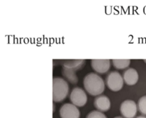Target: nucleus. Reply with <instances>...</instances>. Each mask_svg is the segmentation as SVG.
Instances as JSON below:
<instances>
[{
	"mask_svg": "<svg viewBox=\"0 0 146 118\" xmlns=\"http://www.w3.org/2000/svg\"><path fill=\"white\" fill-rule=\"evenodd\" d=\"M111 100L106 95H99L94 100V106L100 112H106L111 108Z\"/></svg>",
	"mask_w": 146,
	"mask_h": 118,
	"instance_id": "8",
	"label": "nucleus"
},
{
	"mask_svg": "<svg viewBox=\"0 0 146 118\" xmlns=\"http://www.w3.org/2000/svg\"><path fill=\"white\" fill-rule=\"evenodd\" d=\"M113 65L117 69H125L131 63L130 59H113Z\"/></svg>",
	"mask_w": 146,
	"mask_h": 118,
	"instance_id": "12",
	"label": "nucleus"
},
{
	"mask_svg": "<svg viewBox=\"0 0 146 118\" xmlns=\"http://www.w3.org/2000/svg\"><path fill=\"white\" fill-rule=\"evenodd\" d=\"M69 91L68 84L61 77L53 78V100L54 102H60L67 97Z\"/></svg>",
	"mask_w": 146,
	"mask_h": 118,
	"instance_id": "2",
	"label": "nucleus"
},
{
	"mask_svg": "<svg viewBox=\"0 0 146 118\" xmlns=\"http://www.w3.org/2000/svg\"><path fill=\"white\" fill-rule=\"evenodd\" d=\"M60 116L61 118H80V111L76 105L66 103L60 108Z\"/></svg>",
	"mask_w": 146,
	"mask_h": 118,
	"instance_id": "6",
	"label": "nucleus"
},
{
	"mask_svg": "<svg viewBox=\"0 0 146 118\" xmlns=\"http://www.w3.org/2000/svg\"><path fill=\"white\" fill-rule=\"evenodd\" d=\"M91 67L96 72L104 74L108 71L111 67L109 59H92L91 61Z\"/></svg>",
	"mask_w": 146,
	"mask_h": 118,
	"instance_id": "7",
	"label": "nucleus"
},
{
	"mask_svg": "<svg viewBox=\"0 0 146 118\" xmlns=\"http://www.w3.org/2000/svg\"><path fill=\"white\" fill-rule=\"evenodd\" d=\"M62 75L65 78H66L68 82H71V84L76 85L78 82V79L76 75V71L70 68H62Z\"/></svg>",
	"mask_w": 146,
	"mask_h": 118,
	"instance_id": "11",
	"label": "nucleus"
},
{
	"mask_svg": "<svg viewBox=\"0 0 146 118\" xmlns=\"http://www.w3.org/2000/svg\"><path fill=\"white\" fill-rule=\"evenodd\" d=\"M139 75L134 68H128L123 73V80L128 85H134L138 82Z\"/></svg>",
	"mask_w": 146,
	"mask_h": 118,
	"instance_id": "9",
	"label": "nucleus"
},
{
	"mask_svg": "<svg viewBox=\"0 0 146 118\" xmlns=\"http://www.w3.org/2000/svg\"><path fill=\"white\" fill-rule=\"evenodd\" d=\"M84 86L86 90L93 96L101 95L105 90L103 78L94 73H90L84 77Z\"/></svg>",
	"mask_w": 146,
	"mask_h": 118,
	"instance_id": "1",
	"label": "nucleus"
},
{
	"mask_svg": "<svg viewBox=\"0 0 146 118\" xmlns=\"http://www.w3.org/2000/svg\"><path fill=\"white\" fill-rule=\"evenodd\" d=\"M123 77L117 71H112L106 78V84L111 90L118 92L122 89L123 86Z\"/></svg>",
	"mask_w": 146,
	"mask_h": 118,
	"instance_id": "3",
	"label": "nucleus"
},
{
	"mask_svg": "<svg viewBox=\"0 0 146 118\" xmlns=\"http://www.w3.org/2000/svg\"><path fill=\"white\" fill-rule=\"evenodd\" d=\"M70 100L72 104L76 107H83L86 104L87 95L85 91L81 88H74L70 95Z\"/></svg>",
	"mask_w": 146,
	"mask_h": 118,
	"instance_id": "4",
	"label": "nucleus"
},
{
	"mask_svg": "<svg viewBox=\"0 0 146 118\" xmlns=\"http://www.w3.org/2000/svg\"><path fill=\"white\" fill-rule=\"evenodd\" d=\"M85 63L86 61L84 59H66L61 61L63 67L73 69L76 71L81 69Z\"/></svg>",
	"mask_w": 146,
	"mask_h": 118,
	"instance_id": "10",
	"label": "nucleus"
},
{
	"mask_svg": "<svg viewBox=\"0 0 146 118\" xmlns=\"http://www.w3.org/2000/svg\"><path fill=\"white\" fill-rule=\"evenodd\" d=\"M54 111H55V105L54 104Z\"/></svg>",
	"mask_w": 146,
	"mask_h": 118,
	"instance_id": "17",
	"label": "nucleus"
},
{
	"mask_svg": "<svg viewBox=\"0 0 146 118\" xmlns=\"http://www.w3.org/2000/svg\"><path fill=\"white\" fill-rule=\"evenodd\" d=\"M86 118H107L106 116L98 110H93L87 115Z\"/></svg>",
	"mask_w": 146,
	"mask_h": 118,
	"instance_id": "14",
	"label": "nucleus"
},
{
	"mask_svg": "<svg viewBox=\"0 0 146 118\" xmlns=\"http://www.w3.org/2000/svg\"><path fill=\"white\" fill-rule=\"evenodd\" d=\"M136 118H146V117H145V116H138V117H137Z\"/></svg>",
	"mask_w": 146,
	"mask_h": 118,
	"instance_id": "15",
	"label": "nucleus"
},
{
	"mask_svg": "<svg viewBox=\"0 0 146 118\" xmlns=\"http://www.w3.org/2000/svg\"><path fill=\"white\" fill-rule=\"evenodd\" d=\"M143 61H144V62H145V63H146V59H144V60H143Z\"/></svg>",
	"mask_w": 146,
	"mask_h": 118,
	"instance_id": "18",
	"label": "nucleus"
},
{
	"mask_svg": "<svg viewBox=\"0 0 146 118\" xmlns=\"http://www.w3.org/2000/svg\"><path fill=\"white\" fill-rule=\"evenodd\" d=\"M138 109L143 115H146V95L141 97L138 100Z\"/></svg>",
	"mask_w": 146,
	"mask_h": 118,
	"instance_id": "13",
	"label": "nucleus"
},
{
	"mask_svg": "<svg viewBox=\"0 0 146 118\" xmlns=\"http://www.w3.org/2000/svg\"><path fill=\"white\" fill-rule=\"evenodd\" d=\"M120 110L125 118H134L137 114L138 107L133 100H126L121 103Z\"/></svg>",
	"mask_w": 146,
	"mask_h": 118,
	"instance_id": "5",
	"label": "nucleus"
},
{
	"mask_svg": "<svg viewBox=\"0 0 146 118\" xmlns=\"http://www.w3.org/2000/svg\"><path fill=\"white\" fill-rule=\"evenodd\" d=\"M114 118H123V117H122L118 116V117H114Z\"/></svg>",
	"mask_w": 146,
	"mask_h": 118,
	"instance_id": "16",
	"label": "nucleus"
}]
</instances>
